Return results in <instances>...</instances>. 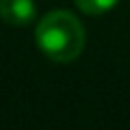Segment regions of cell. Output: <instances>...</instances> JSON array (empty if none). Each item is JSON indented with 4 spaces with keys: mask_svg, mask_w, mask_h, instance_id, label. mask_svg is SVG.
<instances>
[{
    "mask_svg": "<svg viewBox=\"0 0 130 130\" xmlns=\"http://www.w3.org/2000/svg\"><path fill=\"white\" fill-rule=\"evenodd\" d=\"M37 46L48 59L70 63L85 48V30L80 22L67 11H52L39 22L35 30Z\"/></svg>",
    "mask_w": 130,
    "mask_h": 130,
    "instance_id": "6da1fadb",
    "label": "cell"
},
{
    "mask_svg": "<svg viewBox=\"0 0 130 130\" xmlns=\"http://www.w3.org/2000/svg\"><path fill=\"white\" fill-rule=\"evenodd\" d=\"M117 2H119V0H76L78 9L85 11V13H89V15L106 13V11H111Z\"/></svg>",
    "mask_w": 130,
    "mask_h": 130,
    "instance_id": "3957f363",
    "label": "cell"
},
{
    "mask_svg": "<svg viewBox=\"0 0 130 130\" xmlns=\"http://www.w3.org/2000/svg\"><path fill=\"white\" fill-rule=\"evenodd\" d=\"M0 18L11 26L24 28L35 18L32 0H0Z\"/></svg>",
    "mask_w": 130,
    "mask_h": 130,
    "instance_id": "7a4b0ae2",
    "label": "cell"
}]
</instances>
